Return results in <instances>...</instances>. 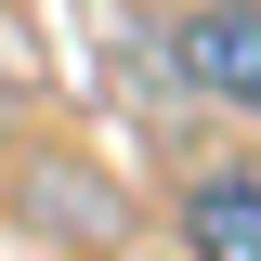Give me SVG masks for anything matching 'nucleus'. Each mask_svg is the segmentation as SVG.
Returning a JSON list of instances; mask_svg holds the SVG:
<instances>
[{
    "label": "nucleus",
    "mask_w": 261,
    "mask_h": 261,
    "mask_svg": "<svg viewBox=\"0 0 261 261\" xmlns=\"http://www.w3.org/2000/svg\"><path fill=\"white\" fill-rule=\"evenodd\" d=\"M170 79H183L196 105H222V118H248L261 105V0H196V13H170Z\"/></svg>",
    "instance_id": "f257e3e1"
},
{
    "label": "nucleus",
    "mask_w": 261,
    "mask_h": 261,
    "mask_svg": "<svg viewBox=\"0 0 261 261\" xmlns=\"http://www.w3.org/2000/svg\"><path fill=\"white\" fill-rule=\"evenodd\" d=\"M183 261H261V170L248 157L183 183Z\"/></svg>",
    "instance_id": "f03ea898"
}]
</instances>
